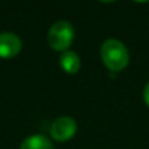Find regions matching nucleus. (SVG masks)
<instances>
[{
  "mask_svg": "<svg viewBox=\"0 0 149 149\" xmlns=\"http://www.w3.org/2000/svg\"><path fill=\"white\" fill-rule=\"evenodd\" d=\"M101 58L105 65L113 72H119L128 65L130 54L119 39H106L101 47Z\"/></svg>",
  "mask_w": 149,
  "mask_h": 149,
  "instance_id": "1",
  "label": "nucleus"
},
{
  "mask_svg": "<svg viewBox=\"0 0 149 149\" xmlns=\"http://www.w3.org/2000/svg\"><path fill=\"white\" fill-rule=\"evenodd\" d=\"M74 38V29L68 21H56L50 28L47 34L49 45L58 51H67V49L72 45Z\"/></svg>",
  "mask_w": 149,
  "mask_h": 149,
  "instance_id": "2",
  "label": "nucleus"
},
{
  "mask_svg": "<svg viewBox=\"0 0 149 149\" xmlns=\"http://www.w3.org/2000/svg\"><path fill=\"white\" fill-rule=\"evenodd\" d=\"M77 124L71 116H60L51 124L50 134L56 141H65L74 136Z\"/></svg>",
  "mask_w": 149,
  "mask_h": 149,
  "instance_id": "3",
  "label": "nucleus"
},
{
  "mask_svg": "<svg viewBox=\"0 0 149 149\" xmlns=\"http://www.w3.org/2000/svg\"><path fill=\"white\" fill-rule=\"evenodd\" d=\"M21 39L10 31L0 33V58H13L21 51Z\"/></svg>",
  "mask_w": 149,
  "mask_h": 149,
  "instance_id": "4",
  "label": "nucleus"
},
{
  "mask_svg": "<svg viewBox=\"0 0 149 149\" xmlns=\"http://www.w3.org/2000/svg\"><path fill=\"white\" fill-rule=\"evenodd\" d=\"M59 62L62 68L67 73H77L80 70V65H81V62H80V58L79 55L76 54L74 51H63L60 54L59 58Z\"/></svg>",
  "mask_w": 149,
  "mask_h": 149,
  "instance_id": "5",
  "label": "nucleus"
},
{
  "mask_svg": "<svg viewBox=\"0 0 149 149\" xmlns=\"http://www.w3.org/2000/svg\"><path fill=\"white\" fill-rule=\"evenodd\" d=\"M20 149H54V145L45 135H31L24 140Z\"/></svg>",
  "mask_w": 149,
  "mask_h": 149,
  "instance_id": "6",
  "label": "nucleus"
},
{
  "mask_svg": "<svg viewBox=\"0 0 149 149\" xmlns=\"http://www.w3.org/2000/svg\"><path fill=\"white\" fill-rule=\"evenodd\" d=\"M144 101L147 103V106L149 107V82L145 85V89H144Z\"/></svg>",
  "mask_w": 149,
  "mask_h": 149,
  "instance_id": "7",
  "label": "nucleus"
}]
</instances>
